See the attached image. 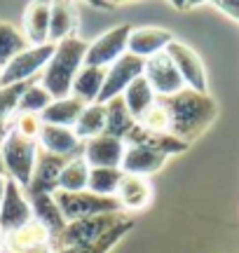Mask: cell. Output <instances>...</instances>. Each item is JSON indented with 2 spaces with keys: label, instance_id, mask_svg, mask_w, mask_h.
<instances>
[{
  "label": "cell",
  "instance_id": "obj_1",
  "mask_svg": "<svg viewBox=\"0 0 239 253\" xmlns=\"http://www.w3.org/2000/svg\"><path fill=\"white\" fill-rule=\"evenodd\" d=\"M157 103L169 115V134L188 145L199 138L218 118L216 101L209 94H199L188 87L174 96H157Z\"/></svg>",
  "mask_w": 239,
  "mask_h": 253
},
{
  "label": "cell",
  "instance_id": "obj_2",
  "mask_svg": "<svg viewBox=\"0 0 239 253\" xmlns=\"http://www.w3.org/2000/svg\"><path fill=\"white\" fill-rule=\"evenodd\" d=\"M84 54H87V42H82L75 36L66 38L56 45L49 63L40 73V84L49 91V96L54 101L71 96L75 75L84 66Z\"/></svg>",
  "mask_w": 239,
  "mask_h": 253
},
{
  "label": "cell",
  "instance_id": "obj_3",
  "mask_svg": "<svg viewBox=\"0 0 239 253\" xmlns=\"http://www.w3.org/2000/svg\"><path fill=\"white\" fill-rule=\"evenodd\" d=\"M38 153H40L38 141L21 136L14 129L5 131V136H2V167H5L7 178H12L26 190L31 178H33Z\"/></svg>",
  "mask_w": 239,
  "mask_h": 253
},
{
  "label": "cell",
  "instance_id": "obj_4",
  "mask_svg": "<svg viewBox=\"0 0 239 253\" xmlns=\"http://www.w3.org/2000/svg\"><path fill=\"white\" fill-rule=\"evenodd\" d=\"M122 220H127L124 211L118 213H103V216L92 218H80L68 223L66 230L54 239V251H64V249H73V246H87L99 242L103 235H108L113 227L120 225Z\"/></svg>",
  "mask_w": 239,
  "mask_h": 253
},
{
  "label": "cell",
  "instance_id": "obj_5",
  "mask_svg": "<svg viewBox=\"0 0 239 253\" xmlns=\"http://www.w3.org/2000/svg\"><path fill=\"white\" fill-rule=\"evenodd\" d=\"M54 199L68 223L80 220V218H92V216L122 211V207H120V202L115 197H99V195H94L89 190H82V192H61V190H56Z\"/></svg>",
  "mask_w": 239,
  "mask_h": 253
},
{
  "label": "cell",
  "instance_id": "obj_6",
  "mask_svg": "<svg viewBox=\"0 0 239 253\" xmlns=\"http://www.w3.org/2000/svg\"><path fill=\"white\" fill-rule=\"evenodd\" d=\"M56 45H40V47H28L26 52L17 54L12 61L0 71V87H9V84H19V82L36 80L38 73L45 71L52 54H54Z\"/></svg>",
  "mask_w": 239,
  "mask_h": 253
},
{
  "label": "cell",
  "instance_id": "obj_7",
  "mask_svg": "<svg viewBox=\"0 0 239 253\" xmlns=\"http://www.w3.org/2000/svg\"><path fill=\"white\" fill-rule=\"evenodd\" d=\"M131 31L134 28L129 24H122V26L106 31L101 38H96L92 45H87L84 66H94V68H108V66H113L122 54H127Z\"/></svg>",
  "mask_w": 239,
  "mask_h": 253
},
{
  "label": "cell",
  "instance_id": "obj_8",
  "mask_svg": "<svg viewBox=\"0 0 239 253\" xmlns=\"http://www.w3.org/2000/svg\"><path fill=\"white\" fill-rule=\"evenodd\" d=\"M31 220H33V211H31L26 190L12 178H7L5 197H2V204H0V235H9L19 227L28 225Z\"/></svg>",
  "mask_w": 239,
  "mask_h": 253
},
{
  "label": "cell",
  "instance_id": "obj_9",
  "mask_svg": "<svg viewBox=\"0 0 239 253\" xmlns=\"http://www.w3.org/2000/svg\"><path fill=\"white\" fill-rule=\"evenodd\" d=\"M143 68H146V61L138 59L134 54H122L118 61L106 68V82H103V89L99 94V101L96 103H108L115 96H122L124 89H127L131 82L143 75Z\"/></svg>",
  "mask_w": 239,
  "mask_h": 253
},
{
  "label": "cell",
  "instance_id": "obj_10",
  "mask_svg": "<svg viewBox=\"0 0 239 253\" xmlns=\"http://www.w3.org/2000/svg\"><path fill=\"white\" fill-rule=\"evenodd\" d=\"M164 54L171 59V63L176 66V71L181 73V78H183L188 89L206 94V68H204L202 59L197 56L195 49H190L185 42L171 40V42L166 45Z\"/></svg>",
  "mask_w": 239,
  "mask_h": 253
},
{
  "label": "cell",
  "instance_id": "obj_11",
  "mask_svg": "<svg viewBox=\"0 0 239 253\" xmlns=\"http://www.w3.org/2000/svg\"><path fill=\"white\" fill-rule=\"evenodd\" d=\"M143 78L148 80L150 89L155 91L157 96H174L181 89H185V82L181 78V73L176 71V66L171 63V59L164 52L146 59Z\"/></svg>",
  "mask_w": 239,
  "mask_h": 253
},
{
  "label": "cell",
  "instance_id": "obj_12",
  "mask_svg": "<svg viewBox=\"0 0 239 253\" xmlns=\"http://www.w3.org/2000/svg\"><path fill=\"white\" fill-rule=\"evenodd\" d=\"M2 249L7 253H54V239L38 220H31L2 237Z\"/></svg>",
  "mask_w": 239,
  "mask_h": 253
},
{
  "label": "cell",
  "instance_id": "obj_13",
  "mask_svg": "<svg viewBox=\"0 0 239 253\" xmlns=\"http://www.w3.org/2000/svg\"><path fill=\"white\" fill-rule=\"evenodd\" d=\"M124 150H127L124 141L101 134V136H96V138L84 141L82 157H84V162L89 164V169H120Z\"/></svg>",
  "mask_w": 239,
  "mask_h": 253
},
{
  "label": "cell",
  "instance_id": "obj_14",
  "mask_svg": "<svg viewBox=\"0 0 239 253\" xmlns=\"http://www.w3.org/2000/svg\"><path fill=\"white\" fill-rule=\"evenodd\" d=\"M66 162L68 160H64V157H56L52 153L40 150L36 169H33V178L26 188V195H54L59 190V176L64 171Z\"/></svg>",
  "mask_w": 239,
  "mask_h": 253
},
{
  "label": "cell",
  "instance_id": "obj_15",
  "mask_svg": "<svg viewBox=\"0 0 239 253\" xmlns=\"http://www.w3.org/2000/svg\"><path fill=\"white\" fill-rule=\"evenodd\" d=\"M38 143H40V150L52 153V155H56V157H64V160L82 157V148H84V141H80V138L75 136L73 129L52 126V125L42 126V131L38 136Z\"/></svg>",
  "mask_w": 239,
  "mask_h": 253
},
{
  "label": "cell",
  "instance_id": "obj_16",
  "mask_svg": "<svg viewBox=\"0 0 239 253\" xmlns=\"http://www.w3.org/2000/svg\"><path fill=\"white\" fill-rule=\"evenodd\" d=\"M171 40H174V38H171V33H169L166 28H159V26L134 28L131 36H129L127 52L146 61V59H150V56L164 52L166 45H169Z\"/></svg>",
  "mask_w": 239,
  "mask_h": 253
},
{
  "label": "cell",
  "instance_id": "obj_17",
  "mask_svg": "<svg viewBox=\"0 0 239 253\" xmlns=\"http://www.w3.org/2000/svg\"><path fill=\"white\" fill-rule=\"evenodd\" d=\"M166 162L164 153H157L153 148H146V145H127L124 150V157H122V173L127 176H153L157 173Z\"/></svg>",
  "mask_w": 239,
  "mask_h": 253
},
{
  "label": "cell",
  "instance_id": "obj_18",
  "mask_svg": "<svg viewBox=\"0 0 239 253\" xmlns=\"http://www.w3.org/2000/svg\"><path fill=\"white\" fill-rule=\"evenodd\" d=\"M31 202V211H33V220H38L52 235V239L61 235L68 225V220L64 218L61 209L56 204L54 195H28Z\"/></svg>",
  "mask_w": 239,
  "mask_h": 253
},
{
  "label": "cell",
  "instance_id": "obj_19",
  "mask_svg": "<svg viewBox=\"0 0 239 253\" xmlns=\"http://www.w3.org/2000/svg\"><path fill=\"white\" fill-rule=\"evenodd\" d=\"M49 12H52V2H31L24 14V36H26L28 45L40 47L49 42Z\"/></svg>",
  "mask_w": 239,
  "mask_h": 253
},
{
  "label": "cell",
  "instance_id": "obj_20",
  "mask_svg": "<svg viewBox=\"0 0 239 253\" xmlns=\"http://www.w3.org/2000/svg\"><path fill=\"white\" fill-rule=\"evenodd\" d=\"M124 143L146 145V148H153V150H157V153H164L166 157H169V155H181L190 148L188 143L174 138L171 134H155V131H148V129H143L138 122H136V126L129 131V136L124 138Z\"/></svg>",
  "mask_w": 239,
  "mask_h": 253
},
{
  "label": "cell",
  "instance_id": "obj_21",
  "mask_svg": "<svg viewBox=\"0 0 239 253\" xmlns=\"http://www.w3.org/2000/svg\"><path fill=\"white\" fill-rule=\"evenodd\" d=\"M115 199L120 202L122 211H143L150 204V199H153V188H150V183L146 178L124 173Z\"/></svg>",
  "mask_w": 239,
  "mask_h": 253
},
{
  "label": "cell",
  "instance_id": "obj_22",
  "mask_svg": "<svg viewBox=\"0 0 239 253\" xmlns=\"http://www.w3.org/2000/svg\"><path fill=\"white\" fill-rule=\"evenodd\" d=\"M106 82V68H94V66H82L80 73L75 75L71 96L78 101H82L84 106H92L99 101V94L103 89Z\"/></svg>",
  "mask_w": 239,
  "mask_h": 253
},
{
  "label": "cell",
  "instance_id": "obj_23",
  "mask_svg": "<svg viewBox=\"0 0 239 253\" xmlns=\"http://www.w3.org/2000/svg\"><path fill=\"white\" fill-rule=\"evenodd\" d=\"M87 108L82 101L73 99H59V101H52L42 113H40V120L42 125H52V126H66V129H73L78 125V120L82 115V110Z\"/></svg>",
  "mask_w": 239,
  "mask_h": 253
},
{
  "label": "cell",
  "instance_id": "obj_24",
  "mask_svg": "<svg viewBox=\"0 0 239 253\" xmlns=\"http://www.w3.org/2000/svg\"><path fill=\"white\" fill-rule=\"evenodd\" d=\"M122 101H124L127 110L131 113V118L138 122V120L143 118L148 110H150L157 103V94L150 89L148 80L143 78V75H141V78H136V80H134L127 87V89H124V94H122Z\"/></svg>",
  "mask_w": 239,
  "mask_h": 253
},
{
  "label": "cell",
  "instance_id": "obj_25",
  "mask_svg": "<svg viewBox=\"0 0 239 253\" xmlns=\"http://www.w3.org/2000/svg\"><path fill=\"white\" fill-rule=\"evenodd\" d=\"M103 106H106V131L103 134L124 141L129 136V131L136 126V120L131 118V113L127 110L122 96H115V99H111Z\"/></svg>",
  "mask_w": 239,
  "mask_h": 253
},
{
  "label": "cell",
  "instance_id": "obj_26",
  "mask_svg": "<svg viewBox=\"0 0 239 253\" xmlns=\"http://www.w3.org/2000/svg\"><path fill=\"white\" fill-rule=\"evenodd\" d=\"M78 14L71 2H52L49 12V45H59L66 38H73Z\"/></svg>",
  "mask_w": 239,
  "mask_h": 253
},
{
  "label": "cell",
  "instance_id": "obj_27",
  "mask_svg": "<svg viewBox=\"0 0 239 253\" xmlns=\"http://www.w3.org/2000/svg\"><path fill=\"white\" fill-rule=\"evenodd\" d=\"M28 47L31 45H28L26 36L17 26H12L7 21H0V71L17 54L26 52Z\"/></svg>",
  "mask_w": 239,
  "mask_h": 253
},
{
  "label": "cell",
  "instance_id": "obj_28",
  "mask_svg": "<svg viewBox=\"0 0 239 253\" xmlns=\"http://www.w3.org/2000/svg\"><path fill=\"white\" fill-rule=\"evenodd\" d=\"M73 131L80 141H89V138L101 136L106 131V106H101V103L87 106L78 120V125L73 126Z\"/></svg>",
  "mask_w": 239,
  "mask_h": 253
},
{
  "label": "cell",
  "instance_id": "obj_29",
  "mask_svg": "<svg viewBox=\"0 0 239 253\" xmlns=\"http://www.w3.org/2000/svg\"><path fill=\"white\" fill-rule=\"evenodd\" d=\"M87 183H89V164L84 162V157L68 160L59 176V190L61 192H82L87 190Z\"/></svg>",
  "mask_w": 239,
  "mask_h": 253
},
{
  "label": "cell",
  "instance_id": "obj_30",
  "mask_svg": "<svg viewBox=\"0 0 239 253\" xmlns=\"http://www.w3.org/2000/svg\"><path fill=\"white\" fill-rule=\"evenodd\" d=\"M122 178H124L122 169H89L87 190L99 197H115Z\"/></svg>",
  "mask_w": 239,
  "mask_h": 253
},
{
  "label": "cell",
  "instance_id": "obj_31",
  "mask_svg": "<svg viewBox=\"0 0 239 253\" xmlns=\"http://www.w3.org/2000/svg\"><path fill=\"white\" fill-rule=\"evenodd\" d=\"M38 80H28V82H19V84H9V87H0V136H5L9 126V118L19 110V99L21 94Z\"/></svg>",
  "mask_w": 239,
  "mask_h": 253
},
{
  "label": "cell",
  "instance_id": "obj_32",
  "mask_svg": "<svg viewBox=\"0 0 239 253\" xmlns=\"http://www.w3.org/2000/svg\"><path fill=\"white\" fill-rule=\"evenodd\" d=\"M134 220L131 218H127V220H122L120 225H115L108 232V235H103L99 242H94V244H87V246H73V249H64V251H54V253H108L115 244H120V239L127 235V232H131L134 230Z\"/></svg>",
  "mask_w": 239,
  "mask_h": 253
},
{
  "label": "cell",
  "instance_id": "obj_33",
  "mask_svg": "<svg viewBox=\"0 0 239 253\" xmlns=\"http://www.w3.org/2000/svg\"><path fill=\"white\" fill-rule=\"evenodd\" d=\"M52 101L54 99L49 96V91H47L42 84L33 82V84L21 94V99H19V113H36V115H40Z\"/></svg>",
  "mask_w": 239,
  "mask_h": 253
},
{
  "label": "cell",
  "instance_id": "obj_34",
  "mask_svg": "<svg viewBox=\"0 0 239 253\" xmlns=\"http://www.w3.org/2000/svg\"><path fill=\"white\" fill-rule=\"evenodd\" d=\"M138 125L148 129V131H155V134H169V115H166V110L155 103L153 108L148 110L143 118L138 120Z\"/></svg>",
  "mask_w": 239,
  "mask_h": 253
},
{
  "label": "cell",
  "instance_id": "obj_35",
  "mask_svg": "<svg viewBox=\"0 0 239 253\" xmlns=\"http://www.w3.org/2000/svg\"><path fill=\"white\" fill-rule=\"evenodd\" d=\"M42 120H40V115H36V113H19V118L14 120V131H19L21 136H26V138H33V141H38V136H40V131H42Z\"/></svg>",
  "mask_w": 239,
  "mask_h": 253
},
{
  "label": "cell",
  "instance_id": "obj_36",
  "mask_svg": "<svg viewBox=\"0 0 239 253\" xmlns=\"http://www.w3.org/2000/svg\"><path fill=\"white\" fill-rule=\"evenodd\" d=\"M213 5L221 9L225 17H230V19H235V21H239V0H216Z\"/></svg>",
  "mask_w": 239,
  "mask_h": 253
},
{
  "label": "cell",
  "instance_id": "obj_37",
  "mask_svg": "<svg viewBox=\"0 0 239 253\" xmlns=\"http://www.w3.org/2000/svg\"><path fill=\"white\" fill-rule=\"evenodd\" d=\"M199 2H193V0H188V2H183V0H174L171 2V7H176V9H181V12H185V9H193V7H197Z\"/></svg>",
  "mask_w": 239,
  "mask_h": 253
},
{
  "label": "cell",
  "instance_id": "obj_38",
  "mask_svg": "<svg viewBox=\"0 0 239 253\" xmlns=\"http://www.w3.org/2000/svg\"><path fill=\"white\" fill-rule=\"evenodd\" d=\"M92 7H96V9H113L115 5L113 2H99V0H94V2H89Z\"/></svg>",
  "mask_w": 239,
  "mask_h": 253
},
{
  "label": "cell",
  "instance_id": "obj_39",
  "mask_svg": "<svg viewBox=\"0 0 239 253\" xmlns=\"http://www.w3.org/2000/svg\"><path fill=\"white\" fill-rule=\"evenodd\" d=\"M5 183H7V176L0 173V204H2V197H5Z\"/></svg>",
  "mask_w": 239,
  "mask_h": 253
},
{
  "label": "cell",
  "instance_id": "obj_40",
  "mask_svg": "<svg viewBox=\"0 0 239 253\" xmlns=\"http://www.w3.org/2000/svg\"><path fill=\"white\" fill-rule=\"evenodd\" d=\"M0 173H5V167H2V136H0Z\"/></svg>",
  "mask_w": 239,
  "mask_h": 253
},
{
  "label": "cell",
  "instance_id": "obj_41",
  "mask_svg": "<svg viewBox=\"0 0 239 253\" xmlns=\"http://www.w3.org/2000/svg\"><path fill=\"white\" fill-rule=\"evenodd\" d=\"M0 253H2V242H0Z\"/></svg>",
  "mask_w": 239,
  "mask_h": 253
}]
</instances>
